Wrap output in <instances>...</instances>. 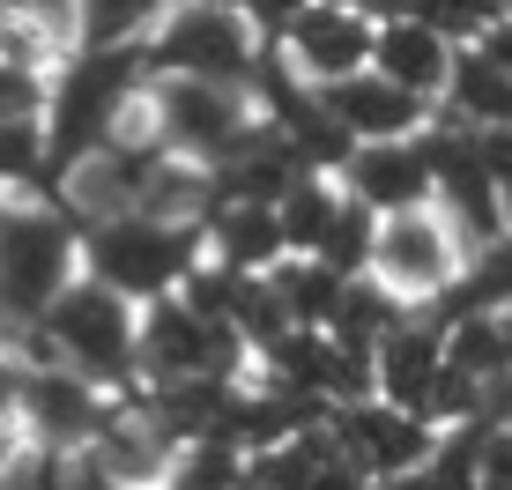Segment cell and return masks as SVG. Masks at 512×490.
<instances>
[{"label": "cell", "mask_w": 512, "mask_h": 490, "mask_svg": "<svg viewBox=\"0 0 512 490\" xmlns=\"http://www.w3.org/2000/svg\"><path fill=\"white\" fill-rule=\"evenodd\" d=\"M82 275L75 208L38 194H0V320H45V305Z\"/></svg>", "instance_id": "6da1fadb"}, {"label": "cell", "mask_w": 512, "mask_h": 490, "mask_svg": "<svg viewBox=\"0 0 512 490\" xmlns=\"http://www.w3.org/2000/svg\"><path fill=\"white\" fill-rule=\"evenodd\" d=\"M134 52L149 75H201V82L245 90V75L260 67V30H253V8H231V0H171L164 23Z\"/></svg>", "instance_id": "7a4b0ae2"}, {"label": "cell", "mask_w": 512, "mask_h": 490, "mask_svg": "<svg viewBox=\"0 0 512 490\" xmlns=\"http://www.w3.org/2000/svg\"><path fill=\"white\" fill-rule=\"evenodd\" d=\"M38 335L52 357H67L75 372H90L112 387L127 364H141V320H134V297L127 290H112L104 275L82 268L75 283H67L60 297L45 305V320H38Z\"/></svg>", "instance_id": "3957f363"}, {"label": "cell", "mask_w": 512, "mask_h": 490, "mask_svg": "<svg viewBox=\"0 0 512 490\" xmlns=\"http://www.w3.org/2000/svg\"><path fill=\"white\" fill-rule=\"evenodd\" d=\"M82 268L104 275L112 290H127L134 305L171 297V290H186V275H193V223H164V216H149V208L112 216V223H90Z\"/></svg>", "instance_id": "277c9868"}, {"label": "cell", "mask_w": 512, "mask_h": 490, "mask_svg": "<svg viewBox=\"0 0 512 490\" xmlns=\"http://www.w3.org/2000/svg\"><path fill=\"white\" fill-rule=\"evenodd\" d=\"M364 268H372V283L386 297H438L461 275V238H453V223L438 216V208H386L372 223V253H364Z\"/></svg>", "instance_id": "5b68a950"}, {"label": "cell", "mask_w": 512, "mask_h": 490, "mask_svg": "<svg viewBox=\"0 0 512 490\" xmlns=\"http://www.w3.org/2000/svg\"><path fill=\"white\" fill-rule=\"evenodd\" d=\"M372 8H357V0H305V8L290 15V60L305 82H342L357 75V67H372Z\"/></svg>", "instance_id": "8992f818"}, {"label": "cell", "mask_w": 512, "mask_h": 490, "mask_svg": "<svg viewBox=\"0 0 512 490\" xmlns=\"http://www.w3.org/2000/svg\"><path fill=\"white\" fill-rule=\"evenodd\" d=\"M327 112L349 127V142H401V134L423 127V97L401 90L394 75H379V67H357V75L327 82Z\"/></svg>", "instance_id": "52a82bcc"}, {"label": "cell", "mask_w": 512, "mask_h": 490, "mask_svg": "<svg viewBox=\"0 0 512 490\" xmlns=\"http://www.w3.org/2000/svg\"><path fill=\"white\" fill-rule=\"evenodd\" d=\"M372 67L394 75L401 90H416L423 104H438L446 82H453V38L431 23V15H386L379 38H372Z\"/></svg>", "instance_id": "ba28073f"}, {"label": "cell", "mask_w": 512, "mask_h": 490, "mask_svg": "<svg viewBox=\"0 0 512 490\" xmlns=\"http://www.w3.org/2000/svg\"><path fill=\"white\" fill-rule=\"evenodd\" d=\"M423 186H431V164H423L416 134H401V142H357L349 149V194L364 208H409L423 201Z\"/></svg>", "instance_id": "9c48e42d"}, {"label": "cell", "mask_w": 512, "mask_h": 490, "mask_svg": "<svg viewBox=\"0 0 512 490\" xmlns=\"http://www.w3.org/2000/svg\"><path fill=\"white\" fill-rule=\"evenodd\" d=\"M282 253H290V238H282L275 201H245V194H238V208H223V216H216V260H223V268L268 275Z\"/></svg>", "instance_id": "30bf717a"}, {"label": "cell", "mask_w": 512, "mask_h": 490, "mask_svg": "<svg viewBox=\"0 0 512 490\" xmlns=\"http://www.w3.org/2000/svg\"><path fill=\"white\" fill-rule=\"evenodd\" d=\"M171 0H82V52H119L141 45L156 23H164Z\"/></svg>", "instance_id": "8fae6325"}, {"label": "cell", "mask_w": 512, "mask_h": 490, "mask_svg": "<svg viewBox=\"0 0 512 490\" xmlns=\"http://www.w3.org/2000/svg\"><path fill=\"white\" fill-rule=\"evenodd\" d=\"M446 372V357H438V342L431 335H409L401 327L394 342H386V372H379V394L394 401V409H416L423 394H431V379Z\"/></svg>", "instance_id": "7c38bea8"}, {"label": "cell", "mask_w": 512, "mask_h": 490, "mask_svg": "<svg viewBox=\"0 0 512 490\" xmlns=\"http://www.w3.org/2000/svg\"><path fill=\"white\" fill-rule=\"evenodd\" d=\"M446 97L461 104L468 119H483V127H512V67L498 60H453V82H446Z\"/></svg>", "instance_id": "4fadbf2b"}, {"label": "cell", "mask_w": 512, "mask_h": 490, "mask_svg": "<svg viewBox=\"0 0 512 490\" xmlns=\"http://www.w3.org/2000/svg\"><path fill=\"white\" fill-rule=\"evenodd\" d=\"M30 379H38V349L30 342H0V439H23Z\"/></svg>", "instance_id": "5bb4252c"}, {"label": "cell", "mask_w": 512, "mask_h": 490, "mask_svg": "<svg viewBox=\"0 0 512 490\" xmlns=\"http://www.w3.org/2000/svg\"><path fill=\"white\" fill-rule=\"evenodd\" d=\"M238 476H245L238 453H223V446H179L164 490H238Z\"/></svg>", "instance_id": "9a60e30c"}, {"label": "cell", "mask_w": 512, "mask_h": 490, "mask_svg": "<svg viewBox=\"0 0 512 490\" xmlns=\"http://www.w3.org/2000/svg\"><path fill=\"white\" fill-rule=\"evenodd\" d=\"M67 468H75L67 453H45V446L23 439L8 461H0V490H75V483H67Z\"/></svg>", "instance_id": "2e32d148"}, {"label": "cell", "mask_w": 512, "mask_h": 490, "mask_svg": "<svg viewBox=\"0 0 512 490\" xmlns=\"http://www.w3.org/2000/svg\"><path fill=\"white\" fill-rule=\"evenodd\" d=\"M483 60L512 67V15H505V23H490V30H483Z\"/></svg>", "instance_id": "e0dca14e"}, {"label": "cell", "mask_w": 512, "mask_h": 490, "mask_svg": "<svg viewBox=\"0 0 512 490\" xmlns=\"http://www.w3.org/2000/svg\"><path fill=\"white\" fill-rule=\"evenodd\" d=\"M490 483H498V490H512V439H505L498 453H490Z\"/></svg>", "instance_id": "ac0fdd59"}, {"label": "cell", "mask_w": 512, "mask_h": 490, "mask_svg": "<svg viewBox=\"0 0 512 490\" xmlns=\"http://www.w3.org/2000/svg\"><path fill=\"white\" fill-rule=\"evenodd\" d=\"M357 8H372V15H379V8H386V0H357Z\"/></svg>", "instance_id": "d6986e66"}, {"label": "cell", "mask_w": 512, "mask_h": 490, "mask_svg": "<svg viewBox=\"0 0 512 490\" xmlns=\"http://www.w3.org/2000/svg\"><path fill=\"white\" fill-rule=\"evenodd\" d=\"M386 490H423V483H386Z\"/></svg>", "instance_id": "ffe728a7"}]
</instances>
